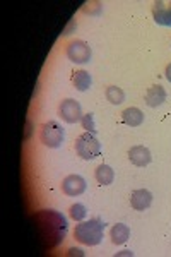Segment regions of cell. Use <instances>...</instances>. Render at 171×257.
Listing matches in <instances>:
<instances>
[{
    "label": "cell",
    "mask_w": 171,
    "mask_h": 257,
    "mask_svg": "<svg viewBox=\"0 0 171 257\" xmlns=\"http://www.w3.org/2000/svg\"><path fill=\"white\" fill-rule=\"evenodd\" d=\"M69 214H70V218H72L74 221H84V218L87 216V209H86L84 204H79V202H77V204L70 206Z\"/></svg>",
    "instance_id": "e0dca14e"
},
{
    "label": "cell",
    "mask_w": 171,
    "mask_h": 257,
    "mask_svg": "<svg viewBox=\"0 0 171 257\" xmlns=\"http://www.w3.org/2000/svg\"><path fill=\"white\" fill-rule=\"evenodd\" d=\"M130 204L135 211H144L152 204V194L145 189L133 190L130 196Z\"/></svg>",
    "instance_id": "30bf717a"
},
{
    "label": "cell",
    "mask_w": 171,
    "mask_h": 257,
    "mask_svg": "<svg viewBox=\"0 0 171 257\" xmlns=\"http://www.w3.org/2000/svg\"><path fill=\"white\" fill-rule=\"evenodd\" d=\"M33 219H35V228L38 231L41 245L45 248H55L65 240L67 231H69V223L62 213L43 209L38 211Z\"/></svg>",
    "instance_id": "6da1fadb"
},
{
    "label": "cell",
    "mask_w": 171,
    "mask_h": 257,
    "mask_svg": "<svg viewBox=\"0 0 171 257\" xmlns=\"http://www.w3.org/2000/svg\"><path fill=\"white\" fill-rule=\"evenodd\" d=\"M81 123H82V127L86 128V132H91V134H96V125H94V115H93V113L82 115V118H81Z\"/></svg>",
    "instance_id": "ac0fdd59"
},
{
    "label": "cell",
    "mask_w": 171,
    "mask_h": 257,
    "mask_svg": "<svg viewBox=\"0 0 171 257\" xmlns=\"http://www.w3.org/2000/svg\"><path fill=\"white\" fill-rule=\"evenodd\" d=\"M82 12H84V14H94V16H98L99 12H101V4H99V2L86 4V6L82 7Z\"/></svg>",
    "instance_id": "d6986e66"
},
{
    "label": "cell",
    "mask_w": 171,
    "mask_h": 257,
    "mask_svg": "<svg viewBox=\"0 0 171 257\" xmlns=\"http://www.w3.org/2000/svg\"><path fill=\"white\" fill-rule=\"evenodd\" d=\"M128 160H130V163L135 165V167H147V165L151 163L152 156L147 148L133 146L130 148V151H128Z\"/></svg>",
    "instance_id": "9c48e42d"
},
{
    "label": "cell",
    "mask_w": 171,
    "mask_h": 257,
    "mask_svg": "<svg viewBox=\"0 0 171 257\" xmlns=\"http://www.w3.org/2000/svg\"><path fill=\"white\" fill-rule=\"evenodd\" d=\"M110 237L115 245H123L128 240V237H130V230H128V226L123 225V223H116V225H113V228H111Z\"/></svg>",
    "instance_id": "4fadbf2b"
},
{
    "label": "cell",
    "mask_w": 171,
    "mask_h": 257,
    "mask_svg": "<svg viewBox=\"0 0 171 257\" xmlns=\"http://www.w3.org/2000/svg\"><path fill=\"white\" fill-rule=\"evenodd\" d=\"M152 18L159 26L171 28V4L154 2L152 4Z\"/></svg>",
    "instance_id": "ba28073f"
},
{
    "label": "cell",
    "mask_w": 171,
    "mask_h": 257,
    "mask_svg": "<svg viewBox=\"0 0 171 257\" xmlns=\"http://www.w3.org/2000/svg\"><path fill=\"white\" fill-rule=\"evenodd\" d=\"M58 117L67 123H77L82 118V110L79 101L72 98H67L58 105Z\"/></svg>",
    "instance_id": "8992f818"
},
{
    "label": "cell",
    "mask_w": 171,
    "mask_h": 257,
    "mask_svg": "<svg viewBox=\"0 0 171 257\" xmlns=\"http://www.w3.org/2000/svg\"><path fill=\"white\" fill-rule=\"evenodd\" d=\"M164 76H166V79H168V81L171 82V64H168V65H166Z\"/></svg>",
    "instance_id": "ffe728a7"
},
{
    "label": "cell",
    "mask_w": 171,
    "mask_h": 257,
    "mask_svg": "<svg viewBox=\"0 0 171 257\" xmlns=\"http://www.w3.org/2000/svg\"><path fill=\"white\" fill-rule=\"evenodd\" d=\"M116 255H133V252H130V250H123V252H120V254H116Z\"/></svg>",
    "instance_id": "7402d4cb"
},
{
    "label": "cell",
    "mask_w": 171,
    "mask_h": 257,
    "mask_svg": "<svg viewBox=\"0 0 171 257\" xmlns=\"http://www.w3.org/2000/svg\"><path fill=\"white\" fill-rule=\"evenodd\" d=\"M69 255H84V254H82V250H79V248H70Z\"/></svg>",
    "instance_id": "44dd1931"
},
{
    "label": "cell",
    "mask_w": 171,
    "mask_h": 257,
    "mask_svg": "<svg viewBox=\"0 0 171 257\" xmlns=\"http://www.w3.org/2000/svg\"><path fill=\"white\" fill-rule=\"evenodd\" d=\"M72 84L77 91H86L93 84V77L87 70H77L72 74Z\"/></svg>",
    "instance_id": "5bb4252c"
},
{
    "label": "cell",
    "mask_w": 171,
    "mask_h": 257,
    "mask_svg": "<svg viewBox=\"0 0 171 257\" xmlns=\"http://www.w3.org/2000/svg\"><path fill=\"white\" fill-rule=\"evenodd\" d=\"M86 190V180L81 175H69L62 182V192L67 196H81Z\"/></svg>",
    "instance_id": "52a82bcc"
},
{
    "label": "cell",
    "mask_w": 171,
    "mask_h": 257,
    "mask_svg": "<svg viewBox=\"0 0 171 257\" xmlns=\"http://www.w3.org/2000/svg\"><path fill=\"white\" fill-rule=\"evenodd\" d=\"M103 235H105V225L98 218H93L89 221H79V225H76V230H74V238L79 243L89 247L98 245L103 240Z\"/></svg>",
    "instance_id": "7a4b0ae2"
},
{
    "label": "cell",
    "mask_w": 171,
    "mask_h": 257,
    "mask_svg": "<svg viewBox=\"0 0 171 257\" xmlns=\"http://www.w3.org/2000/svg\"><path fill=\"white\" fill-rule=\"evenodd\" d=\"M94 177L99 185H110L115 180V172L110 165H99L94 172Z\"/></svg>",
    "instance_id": "9a60e30c"
},
{
    "label": "cell",
    "mask_w": 171,
    "mask_h": 257,
    "mask_svg": "<svg viewBox=\"0 0 171 257\" xmlns=\"http://www.w3.org/2000/svg\"><path fill=\"white\" fill-rule=\"evenodd\" d=\"M76 153L82 160H94L101 155V144L94 134L84 132L76 139Z\"/></svg>",
    "instance_id": "3957f363"
},
{
    "label": "cell",
    "mask_w": 171,
    "mask_h": 257,
    "mask_svg": "<svg viewBox=\"0 0 171 257\" xmlns=\"http://www.w3.org/2000/svg\"><path fill=\"white\" fill-rule=\"evenodd\" d=\"M122 120L125 125L139 127L144 122V113L139 108H135V106H130V108H125L122 111Z\"/></svg>",
    "instance_id": "7c38bea8"
},
{
    "label": "cell",
    "mask_w": 171,
    "mask_h": 257,
    "mask_svg": "<svg viewBox=\"0 0 171 257\" xmlns=\"http://www.w3.org/2000/svg\"><path fill=\"white\" fill-rule=\"evenodd\" d=\"M67 59L74 64H87L93 57V50H91L89 45L82 40H74L67 45Z\"/></svg>",
    "instance_id": "5b68a950"
},
{
    "label": "cell",
    "mask_w": 171,
    "mask_h": 257,
    "mask_svg": "<svg viewBox=\"0 0 171 257\" xmlns=\"http://www.w3.org/2000/svg\"><path fill=\"white\" fill-rule=\"evenodd\" d=\"M40 139H41V143H43L47 148L55 149V148L60 146L62 143H64L65 132H64V128H62L55 122V120H48V122L43 123V127H41Z\"/></svg>",
    "instance_id": "277c9868"
},
{
    "label": "cell",
    "mask_w": 171,
    "mask_h": 257,
    "mask_svg": "<svg viewBox=\"0 0 171 257\" xmlns=\"http://www.w3.org/2000/svg\"><path fill=\"white\" fill-rule=\"evenodd\" d=\"M106 99L111 105H122L125 101V93L122 88H116V86H110L106 88Z\"/></svg>",
    "instance_id": "2e32d148"
},
{
    "label": "cell",
    "mask_w": 171,
    "mask_h": 257,
    "mask_svg": "<svg viewBox=\"0 0 171 257\" xmlns=\"http://www.w3.org/2000/svg\"><path fill=\"white\" fill-rule=\"evenodd\" d=\"M164 101H166V91L159 84L151 86L147 89V93H145V105L151 106V108H157Z\"/></svg>",
    "instance_id": "8fae6325"
}]
</instances>
